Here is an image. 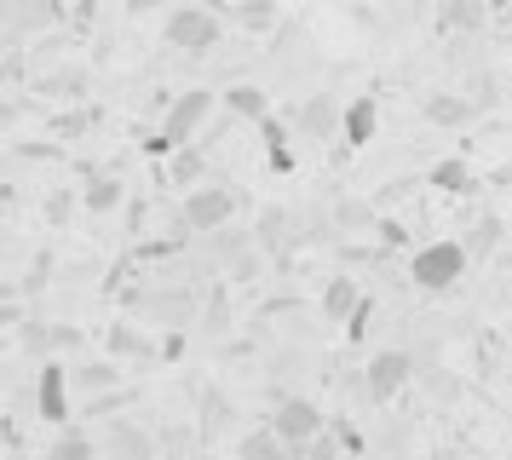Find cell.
<instances>
[{"instance_id": "d4e9b609", "label": "cell", "mask_w": 512, "mask_h": 460, "mask_svg": "<svg viewBox=\"0 0 512 460\" xmlns=\"http://www.w3.org/2000/svg\"><path fill=\"white\" fill-rule=\"evenodd\" d=\"M225 23H236V29H277V6L271 0H248V6H213Z\"/></svg>"}, {"instance_id": "f546056e", "label": "cell", "mask_w": 512, "mask_h": 460, "mask_svg": "<svg viewBox=\"0 0 512 460\" xmlns=\"http://www.w3.org/2000/svg\"><path fill=\"white\" fill-rule=\"evenodd\" d=\"M334 219H340V230H380L374 202H340V207H334Z\"/></svg>"}, {"instance_id": "8d00e7d4", "label": "cell", "mask_w": 512, "mask_h": 460, "mask_svg": "<svg viewBox=\"0 0 512 460\" xmlns=\"http://www.w3.org/2000/svg\"><path fill=\"white\" fill-rule=\"evenodd\" d=\"M47 271H52V253H41V259L29 265V276H24V294H41V288H47Z\"/></svg>"}, {"instance_id": "e0dca14e", "label": "cell", "mask_w": 512, "mask_h": 460, "mask_svg": "<svg viewBox=\"0 0 512 460\" xmlns=\"http://www.w3.org/2000/svg\"><path fill=\"white\" fill-rule=\"evenodd\" d=\"M225 115H236V121H271V92L254 87V81H236V87H225Z\"/></svg>"}, {"instance_id": "7402d4cb", "label": "cell", "mask_w": 512, "mask_h": 460, "mask_svg": "<svg viewBox=\"0 0 512 460\" xmlns=\"http://www.w3.org/2000/svg\"><path fill=\"white\" fill-rule=\"evenodd\" d=\"M231 397H225V391L219 386H202V420H196V437H202V443H213V437L225 432V426H231Z\"/></svg>"}, {"instance_id": "d6986e66", "label": "cell", "mask_w": 512, "mask_h": 460, "mask_svg": "<svg viewBox=\"0 0 512 460\" xmlns=\"http://www.w3.org/2000/svg\"><path fill=\"white\" fill-rule=\"evenodd\" d=\"M426 184H432V190H443V196H472V190H478V179H472V161H466V156H443V161H432Z\"/></svg>"}, {"instance_id": "e575fe53", "label": "cell", "mask_w": 512, "mask_h": 460, "mask_svg": "<svg viewBox=\"0 0 512 460\" xmlns=\"http://www.w3.org/2000/svg\"><path fill=\"white\" fill-rule=\"evenodd\" d=\"M87 127H93V110H70V115H58V121H52V133H87Z\"/></svg>"}, {"instance_id": "d6a6232c", "label": "cell", "mask_w": 512, "mask_h": 460, "mask_svg": "<svg viewBox=\"0 0 512 460\" xmlns=\"http://www.w3.org/2000/svg\"><path fill=\"white\" fill-rule=\"evenodd\" d=\"M81 87H87L81 69H64V75H47V81H41V92H58V98H81Z\"/></svg>"}, {"instance_id": "6da1fadb", "label": "cell", "mask_w": 512, "mask_h": 460, "mask_svg": "<svg viewBox=\"0 0 512 460\" xmlns=\"http://www.w3.org/2000/svg\"><path fill=\"white\" fill-rule=\"evenodd\" d=\"M208 115H213V92L208 87H190V92H179L173 104H167V115H162V127L144 138V156H179V150H190L196 144V133L208 127Z\"/></svg>"}, {"instance_id": "9a60e30c", "label": "cell", "mask_w": 512, "mask_h": 460, "mask_svg": "<svg viewBox=\"0 0 512 460\" xmlns=\"http://www.w3.org/2000/svg\"><path fill=\"white\" fill-rule=\"evenodd\" d=\"M374 133H380V98H374V92H357L346 104V138H340V144H346V150H363Z\"/></svg>"}, {"instance_id": "4fadbf2b", "label": "cell", "mask_w": 512, "mask_h": 460, "mask_svg": "<svg viewBox=\"0 0 512 460\" xmlns=\"http://www.w3.org/2000/svg\"><path fill=\"white\" fill-rule=\"evenodd\" d=\"M70 386L81 391V397H104V391L127 386V374H121L116 357H81V363H70Z\"/></svg>"}, {"instance_id": "52a82bcc", "label": "cell", "mask_w": 512, "mask_h": 460, "mask_svg": "<svg viewBox=\"0 0 512 460\" xmlns=\"http://www.w3.org/2000/svg\"><path fill=\"white\" fill-rule=\"evenodd\" d=\"M409 380H415V357H409V351H397V345L374 351L369 368H363V391H369V403H392Z\"/></svg>"}, {"instance_id": "2e32d148", "label": "cell", "mask_w": 512, "mask_h": 460, "mask_svg": "<svg viewBox=\"0 0 512 460\" xmlns=\"http://www.w3.org/2000/svg\"><path fill=\"white\" fill-rule=\"evenodd\" d=\"M420 115H426L432 127H466V121L478 115V104L461 98V92H426V98H420Z\"/></svg>"}, {"instance_id": "ffe728a7", "label": "cell", "mask_w": 512, "mask_h": 460, "mask_svg": "<svg viewBox=\"0 0 512 460\" xmlns=\"http://www.w3.org/2000/svg\"><path fill=\"white\" fill-rule=\"evenodd\" d=\"M121 202H127V184L116 173H87V184H81V207L87 213H116Z\"/></svg>"}, {"instance_id": "44dd1931", "label": "cell", "mask_w": 512, "mask_h": 460, "mask_svg": "<svg viewBox=\"0 0 512 460\" xmlns=\"http://www.w3.org/2000/svg\"><path fill=\"white\" fill-rule=\"evenodd\" d=\"M259 138H265V161H271L277 173H294V150H288L294 121H288V115H271V121H259Z\"/></svg>"}, {"instance_id": "7a4b0ae2", "label": "cell", "mask_w": 512, "mask_h": 460, "mask_svg": "<svg viewBox=\"0 0 512 460\" xmlns=\"http://www.w3.org/2000/svg\"><path fill=\"white\" fill-rule=\"evenodd\" d=\"M202 299H208V288H196V282H167L150 294H127V305L167 334H185V322H202Z\"/></svg>"}, {"instance_id": "30bf717a", "label": "cell", "mask_w": 512, "mask_h": 460, "mask_svg": "<svg viewBox=\"0 0 512 460\" xmlns=\"http://www.w3.org/2000/svg\"><path fill=\"white\" fill-rule=\"evenodd\" d=\"M0 18H6V41L24 46V35H47V29H58V23L70 18V6H58V0H12Z\"/></svg>"}, {"instance_id": "277c9868", "label": "cell", "mask_w": 512, "mask_h": 460, "mask_svg": "<svg viewBox=\"0 0 512 460\" xmlns=\"http://www.w3.org/2000/svg\"><path fill=\"white\" fill-rule=\"evenodd\" d=\"M162 35H167V46L202 58V52H213V46L225 41V18H219L213 6H179V12H167Z\"/></svg>"}, {"instance_id": "4316f807", "label": "cell", "mask_w": 512, "mask_h": 460, "mask_svg": "<svg viewBox=\"0 0 512 460\" xmlns=\"http://www.w3.org/2000/svg\"><path fill=\"white\" fill-rule=\"evenodd\" d=\"M231 328V294H225V282H208V299H202V334H225Z\"/></svg>"}, {"instance_id": "8992f818", "label": "cell", "mask_w": 512, "mask_h": 460, "mask_svg": "<svg viewBox=\"0 0 512 460\" xmlns=\"http://www.w3.org/2000/svg\"><path fill=\"white\" fill-rule=\"evenodd\" d=\"M70 363H58V357H52V363H41V374H35V414H41V420H47V426H58V432H64V426H75V409H70Z\"/></svg>"}, {"instance_id": "5bb4252c", "label": "cell", "mask_w": 512, "mask_h": 460, "mask_svg": "<svg viewBox=\"0 0 512 460\" xmlns=\"http://www.w3.org/2000/svg\"><path fill=\"white\" fill-rule=\"evenodd\" d=\"M363 299H369V294H363V282H357V276H328V288L317 294V311H323V322H351Z\"/></svg>"}, {"instance_id": "cb8c5ba5", "label": "cell", "mask_w": 512, "mask_h": 460, "mask_svg": "<svg viewBox=\"0 0 512 460\" xmlns=\"http://www.w3.org/2000/svg\"><path fill=\"white\" fill-rule=\"evenodd\" d=\"M489 12L478 6V0H443L438 6V29L443 35H466V29H484Z\"/></svg>"}, {"instance_id": "484cf974", "label": "cell", "mask_w": 512, "mask_h": 460, "mask_svg": "<svg viewBox=\"0 0 512 460\" xmlns=\"http://www.w3.org/2000/svg\"><path fill=\"white\" fill-rule=\"evenodd\" d=\"M167 173H173V184H185V196H190V190H202V173H208V150H202V144L179 150V156L167 161Z\"/></svg>"}, {"instance_id": "7bdbcfd3", "label": "cell", "mask_w": 512, "mask_h": 460, "mask_svg": "<svg viewBox=\"0 0 512 460\" xmlns=\"http://www.w3.org/2000/svg\"><path fill=\"white\" fill-rule=\"evenodd\" d=\"M75 345H81V334H75V328H64V322H58V351H75Z\"/></svg>"}, {"instance_id": "7c38bea8", "label": "cell", "mask_w": 512, "mask_h": 460, "mask_svg": "<svg viewBox=\"0 0 512 460\" xmlns=\"http://www.w3.org/2000/svg\"><path fill=\"white\" fill-rule=\"evenodd\" d=\"M104 455L110 460H162V449H156V437L144 432V426L110 420V426H104Z\"/></svg>"}, {"instance_id": "5b68a950", "label": "cell", "mask_w": 512, "mask_h": 460, "mask_svg": "<svg viewBox=\"0 0 512 460\" xmlns=\"http://www.w3.org/2000/svg\"><path fill=\"white\" fill-rule=\"evenodd\" d=\"M236 207H242V190H231V184H202V190H190L185 202H179V219L196 236H219V230H231Z\"/></svg>"}, {"instance_id": "603a6c76", "label": "cell", "mask_w": 512, "mask_h": 460, "mask_svg": "<svg viewBox=\"0 0 512 460\" xmlns=\"http://www.w3.org/2000/svg\"><path fill=\"white\" fill-rule=\"evenodd\" d=\"M236 460H294V449L271 426H254V432H242V443H236Z\"/></svg>"}, {"instance_id": "ba28073f", "label": "cell", "mask_w": 512, "mask_h": 460, "mask_svg": "<svg viewBox=\"0 0 512 460\" xmlns=\"http://www.w3.org/2000/svg\"><path fill=\"white\" fill-rule=\"evenodd\" d=\"M288 121H294V133H300V138H317V144L346 138V104H340V98H328V92H311L305 104H294Z\"/></svg>"}, {"instance_id": "d590c367", "label": "cell", "mask_w": 512, "mask_h": 460, "mask_svg": "<svg viewBox=\"0 0 512 460\" xmlns=\"http://www.w3.org/2000/svg\"><path fill=\"white\" fill-rule=\"evenodd\" d=\"M282 225H288L282 213H259V248H277V242H282Z\"/></svg>"}, {"instance_id": "60d3db41", "label": "cell", "mask_w": 512, "mask_h": 460, "mask_svg": "<svg viewBox=\"0 0 512 460\" xmlns=\"http://www.w3.org/2000/svg\"><path fill=\"white\" fill-rule=\"evenodd\" d=\"M185 357V334H162V363H179Z\"/></svg>"}, {"instance_id": "4dcf8cb0", "label": "cell", "mask_w": 512, "mask_h": 460, "mask_svg": "<svg viewBox=\"0 0 512 460\" xmlns=\"http://www.w3.org/2000/svg\"><path fill=\"white\" fill-rule=\"evenodd\" d=\"M294 460H346V449H340V437H334V426H328L323 437L300 443V449H294Z\"/></svg>"}, {"instance_id": "1f68e13d", "label": "cell", "mask_w": 512, "mask_h": 460, "mask_svg": "<svg viewBox=\"0 0 512 460\" xmlns=\"http://www.w3.org/2000/svg\"><path fill=\"white\" fill-rule=\"evenodd\" d=\"M495 242H501V219H495V213H484V219L472 225V236H466V253L478 259V253H489Z\"/></svg>"}, {"instance_id": "83f0119b", "label": "cell", "mask_w": 512, "mask_h": 460, "mask_svg": "<svg viewBox=\"0 0 512 460\" xmlns=\"http://www.w3.org/2000/svg\"><path fill=\"white\" fill-rule=\"evenodd\" d=\"M18 340H24V351H35L41 363H52V357H58V322L29 317L24 328H18Z\"/></svg>"}, {"instance_id": "74e56055", "label": "cell", "mask_w": 512, "mask_h": 460, "mask_svg": "<svg viewBox=\"0 0 512 460\" xmlns=\"http://www.w3.org/2000/svg\"><path fill=\"white\" fill-rule=\"evenodd\" d=\"M334 437H340V449H346V455H363V432H357L351 420H334Z\"/></svg>"}, {"instance_id": "b9f144b4", "label": "cell", "mask_w": 512, "mask_h": 460, "mask_svg": "<svg viewBox=\"0 0 512 460\" xmlns=\"http://www.w3.org/2000/svg\"><path fill=\"white\" fill-rule=\"evenodd\" d=\"M70 23H75V29H93V23H98V6H93V0H87V6H70Z\"/></svg>"}, {"instance_id": "f1b7e54d", "label": "cell", "mask_w": 512, "mask_h": 460, "mask_svg": "<svg viewBox=\"0 0 512 460\" xmlns=\"http://www.w3.org/2000/svg\"><path fill=\"white\" fill-rule=\"evenodd\" d=\"M127 403H139V391H133V386L104 391V397H81V414H87V420H110V414L127 409Z\"/></svg>"}, {"instance_id": "ab89813d", "label": "cell", "mask_w": 512, "mask_h": 460, "mask_svg": "<svg viewBox=\"0 0 512 460\" xmlns=\"http://www.w3.org/2000/svg\"><path fill=\"white\" fill-rule=\"evenodd\" d=\"M369 317H374V299H363V305H357V317L346 322V334H351V340H363V334H369Z\"/></svg>"}, {"instance_id": "f35d334b", "label": "cell", "mask_w": 512, "mask_h": 460, "mask_svg": "<svg viewBox=\"0 0 512 460\" xmlns=\"http://www.w3.org/2000/svg\"><path fill=\"white\" fill-rule=\"evenodd\" d=\"M374 236H380V248H403V242H409V230L397 225V219H380V230H374Z\"/></svg>"}, {"instance_id": "8fae6325", "label": "cell", "mask_w": 512, "mask_h": 460, "mask_svg": "<svg viewBox=\"0 0 512 460\" xmlns=\"http://www.w3.org/2000/svg\"><path fill=\"white\" fill-rule=\"evenodd\" d=\"M104 345H110V357H116V363H139V368L162 363V340H156L144 322H110Z\"/></svg>"}, {"instance_id": "836d02e7", "label": "cell", "mask_w": 512, "mask_h": 460, "mask_svg": "<svg viewBox=\"0 0 512 460\" xmlns=\"http://www.w3.org/2000/svg\"><path fill=\"white\" fill-rule=\"evenodd\" d=\"M75 202H81L75 190H52V196H47V225H70Z\"/></svg>"}, {"instance_id": "3957f363", "label": "cell", "mask_w": 512, "mask_h": 460, "mask_svg": "<svg viewBox=\"0 0 512 460\" xmlns=\"http://www.w3.org/2000/svg\"><path fill=\"white\" fill-rule=\"evenodd\" d=\"M466 265H472L466 242H455V236H438V242H426V248L409 253V282H415L420 294H449V288L466 276Z\"/></svg>"}, {"instance_id": "9c48e42d", "label": "cell", "mask_w": 512, "mask_h": 460, "mask_svg": "<svg viewBox=\"0 0 512 460\" xmlns=\"http://www.w3.org/2000/svg\"><path fill=\"white\" fill-rule=\"evenodd\" d=\"M271 432L288 443V449H300V443H311V437H323L328 432V420H323V409L311 403V397H282L277 409H271V420H265Z\"/></svg>"}, {"instance_id": "ac0fdd59", "label": "cell", "mask_w": 512, "mask_h": 460, "mask_svg": "<svg viewBox=\"0 0 512 460\" xmlns=\"http://www.w3.org/2000/svg\"><path fill=\"white\" fill-rule=\"evenodd\" d=\"M98 449H104V437H93L87 426H64V432L41 449V460H98Z\"/></svg>"}]
</instances>
